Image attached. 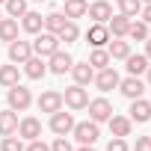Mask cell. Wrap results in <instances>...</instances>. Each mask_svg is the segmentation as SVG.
<instances>
[{
  "mask_svg": "<svg viewBox=\"0 0 151 151\" xmlns=\"http://www.w3.org/2000/svg\"><path fill=\"white\" fill-rule=\"evenodd\" d=\"M6 101H9V110L24 113V110H30V107H33V92H30L27 86L15 83V86H9V89H6Z\"/></svg>",
  "mask_w": 151,
  "mask_h": 151,
  "instance_id": "6da1fadb",
  "label": "cell"
},
{
  "mask_svg": "<svg viewBox=\"0 0 151 151\" xmlns=\"http://www.w3.org/2000/svg\"><path fill=\"white\" fill-rule=\"evenodd\" d=\"M71 136L77 139L80 145H95L98 142V136H101V127H98V122H74V127H71Z\"/></svg>",
  "mask_w": 151,
  "mask_h": 151,
  "instance_id": "7a4b0ae2",
  "label": "cell"
},
{
  "mask_svg": "<svg viewBox=\"0 0 151 151\" xmlns=\"http://www.w3.org/2000/svg\"><path fill=\"white\" fill-rule=\"evenodd\" d=\"M56 50H59V36H56V33H47V30L36 33V42H33V53H36V56L47 59V56L56 53Z\"/></svg>",
  "mask_w": 151,
  "mask_h": 151,
  "instance_id": "3957f363",
  "label": "cell"
},
{
  "mask_svg": "<svg viewBox=\"0 0 151 151\" xmlns=\"http://www.w3.org/2000/svg\"><path fill=\"white\" fill-rule=\"evenodd\" d=\"M62 104L68 107V110H86V104H89V92H86V86H68L65 92H62Z\"/></svg>",
  "mask_w": 151,
  "mask_h": 151,
  "instance_id": "277c9868",
  "label": "cell"
},
{
  "mask_svg": "<svg viewBox=\"0 0 151 151\" xmlns=\"http://www.w3.org/2000/svg\"><path fill=\"white\" fill-rule=\"evenodd\" d=\"M71 65H74V56L68 50H56V53L47 56V71L50 74H59V77H62L65 71H71Z\"/></svg>",
  "mask_w": 151,
  "mask_h": 151,
  "instance_id": "5b68a950",
  "label": "cell"
},
{
  "mask_svg": "<svg viewBox=\"0 0 151 151\" xmlns=\"http://www.w3.org/2000/svg\"><path fill=\"white\" fill-rule=\"evenodd\" d=\"M86 110H89V119H92V122H98V124H101V122H107V119L116 113V110H113V104H110L107 98H92V101L86 104Z\"/></svg>",
  "mask_w": 151,
  "mask_h": 151,
  "instance_id": "8992f818",
  "label": "cell"
},
{
  "mask_svg": "<svg viewBox=\"0 0 151 151\" xmlns=\"http://www.w3.org/2000/svg\"><path fill=\"white\" fill-rule=\"evenodd\" d=\"M24 142H30V139H39L42 136V122L36 119V116H24V119H18V130H15Z\"/></svg>",
  "mask_w": 151,
  "mask_h": 151,
  "instance_id": "52a82bcc",
  "label": "cell"
},
{
  "mask_svg": "<svg viewBox=\"0 0 151 151\" xmlns=\"http://www.w3.org/2000/svg\"><path fill=\"white\" fill-rule=\"evenodd\" d=\"M119 71L113 68V65H107V68H101V71H95V86L101 89V92H110V89H119Z\"/></svg>",
  "mask_w": 151,
  "mask_h": 151,
  "instance_id": "ba28073f",
  "label": "cell"
},
{
  "mask_svg": "<svg viewBox=\"0 0 151 151\" xmlns=\"http://www.w3.org/2000/svg\"><path fill=\"white\" fill-rule=\"evenodd\" d=\"M30 56H33V42H24V39H15V42H9V62H15V65H24Z\"/></svg>",
  "mask_w": 151,
  "mask_h": 151,
  "instance_id": "9c48e42d",
  "label": "cell"
},
{
  "mask_svg": "<svg viewBox=\"0 0 151 151\" xmlns=\"http://www.w3.org/2000/svg\"><path fill=\"white\" fill-rule=\"evenodd\" d=\"M71 127H74V116H71V113H65V110L50 113V130H53L56 136H68Z\"/></svg>",
  "mask_w": 151,
  "mask_h": 151,
  "instance_id": "30bf717a",
  "label": "cell"
},
{
  "mask_svg": "<svg viewBox=\"0 0 151 151\" xmlns=\"http://www.w3.org/2000/svg\"><path fill=\"white\" fill-rule=\"evenodd\" d=\"M36 107H39L42 113H56V110H62V107H65V104H62V92H56V89L42 92L39 101H36Z\"/></svg>",
  "mask_w": 151,
  "mask_h": 151,
  "instance_id": "8fae6325",
  "label": "cell"
},
{
  "mask_svg": "<svg viewBox=\"0 0 151 151\" xmlns=\"http://www.w3.org/2000/svg\"><path fill=\"white\" fill-rule=\"evenodd\" d=\"M86 15L92 18V24H107L113 18V6L107 3V0H92L89 9H86Z\"/></svg>",
  "mask_w": 151,
  "mask_h": 151,
  "instance_id": "7c38bea8",
  "label": "cell"
},
{
  "mask_svg": "<svg viewBox=\"0 0 151 151\" xmlns=\"http://www.w3.org/2000/svg\"><path fill=\"white\" fill-rule=\"evenodd\" d=\"M119 89H122V95H124L127 101H133V98H142V95H145V83H142L139 77H133V74H127L124 80H119Z\"/></svg>",
  "mask_w": 151,
  "mask_h": 151,
  "instance_id": "4fadbf2b",
  "label": "cell"
},
{
  "mask_svg": "<svg viewBox=\"0 0 151 151\" xmlns=\"http://www.w3.org/2000/svg\"><path fill=\"white\" fill-rule=\"evenodd\" d=\"M130 122H136V124H145L148 119H151V101H145V98H133L130 101V116H127Z\"/></svg>",
  "mask_w": 151,
  "mask_h": 151,
  "instance_id": "5bb4252c",
  "label": "cell"
},
{
  "mask_svg": "<svg viewBox=\"0 0 151 151\" xmlns=\"http://www.w3.org/2000/svg\"><path fill=\"white\" fill-rule=\"evenodd\" d=\"M127 27H130V18L127 15H113L110 21H107V33H110V39H127Z\"/></svg>",
  "mask_w": 151,
  "mask_h": 151,
  "instance_id": "9a60e30c",
  "label": "cell"
},
{
  "mask_svg": "<svg viewBox=\"0 0 151 151\" xmlns=\"http://www.w3.org/2000/svg\"><path fill=\"white\" fill-rule=\"evenodd\" d=\"M71 77H74L77 86H89V83L95 80V68H92L89 62H74V65H71Z\"/></svg>",
  "mask_w": 151,
  "mask_h": 151,
  "instance_id": "2e32d148",
  "label": "cell"
},
{
  "mask_svg": "<svg viewBox=\"0 0 151 151\" xmlns=\"http://www.w3.org/2000/svg\"><path fill=\"white\" fill-rule=\"evenodd\" d=\"M24 74H27L30 80H42L45 74H47V62H45L42 56H36V53H33V56L24 62Z\"/></svg>",
  "mask_w": 151,
  "mask_h": 151,
  "instance_id": "e0dca14e",
  "label": "cell"
},
{
  "mask_svg": "<svg viewBox=\"0 0 151 151\" xmlns=\"http://www.w3.org/2000/svg\"><path fill=\"white\" fill-rule=\"evenodd\" d=\"M21 30L30 33V36L42 33V30H45V18H42V12H27V15H21Z\"/></svg>",
  "mask_w": 151,
  "mask_h": 151,
  "instance_id": "ac0fdd59",
  "label": "cell"
},
{
  "mask_svg": "<svg viewBox=\"0 0 151 151\" xmlns=\"http://www.w3.org/2000/svg\"><path fill=\"white\" fill-rule=\"evenodd\" d=\"M86 42H89L92 47H104V45L110 42V33H107V24H92V27L86 30Z\"/></svg>",
  "mask_w": 151,
  "mask_h": 151,
  "instance_id": "d6986e66",
  "label": "cell"
},
{
  "mask_svg": "<svg viewBox=\"0 0 151 151\" xmlns=\"http://www.w3.org/2000/svg\"><path fill=\"white\" fill-rule=\"evenodd\" d=\"M107 124H110V133L113 136H130V127H133V122L127 116H116V113L107 119Z\"/></svg>",
  "mask_w": 151,
  "mask_h": 151,
  "instance_id": "ffe728a7",
  "label": "cell"
},
{
  "mask_svg": "<svg viewBox=\"0 0 151 151\" xmlns=\"http://www.w3.org/2000/svg\"><path fill=\"white\" fill-rule=\"evenodd\" d=\"M107 45H110V47H107L110 59H127V56H130V42H127V39H110Z\"/></svg>",
  "mask_w": 151,
  "mask_h": 151,
  "instance_id": "44dd1931",
  "label": "cell"
},
{
  "mask_svg": "<svg viewBox=\"0 0 151 151\" xmlns=\"http://www.w3.org/2000/svg\"><path fill=\"white\" fill-rule=\"evenodd\" d=\"M18 130V113L15 110H0V136H9Z\"/></svg>",
  "mask_w": 151,
  "mask_h": 151,
  "instance_id": "7402d4cb",
  "label": "cell"
},
{
  "mask_svg": "<svg viewBox=\"0 0 151 151\" xmlns=\"http://www.w3.org/2000/svg\"><path fill=\"white\" fill-rule=\"evenodd\" d=\"M18 39V18H0V42H15Z\"/></svg>",
  "mask_w": 151,
  "mask_h": 151,
  "instance_id": "603a6c76",
  "label": "cell"
},
{
  "mask_svg": "<svg viewBox=\"0 0 151 151\" xmlns=\"http://www.w3.org/2000/svg\"><path fill=\"white\" fill-rule=\"evenodd\" d=\"M124 62H127V74L139 77V74H145V68H148V62H151V59H148L145 53H130Z\"/></svg>",
  "mask_w": 151,
  "mask_h": 151,
  "instance_id": "cb8c5ba5",
  "label": "cell"
},
{
  "mask_svg": "<svg viewBox=\"0 0 151 151\" xmlns=\"http://www.w3.org/2000/svg\"><path fill=\"white\" fill-rule=\"evenodd\" d=\"M62 3H65V12H62V15L71 18V21H74V18H83L86 9H89V0H62Z\"/></svg>",
  "mask_w": 151,
  "mask_h": 151,
  "instance_id": "d4e9b609",
  "label": "cell"
},
{
  "mask_svg": "<svg viewBox=\"0 0 151 151\" xmlns=\"http://www.w3.org/2000/svg\"><path fill=\"white\" fill-rule=\"evenodd\" d=\"M18 77H21V71H18V65H15V62H12V65H0V86H3V89L15 86V83H18Z\"/></svg>",
  "mask_w": 151,
  "mask_h": 151,
  "instance_id": "484cf974",
  "label": "cell"
},
{
  "mask_svg": "<svg viewBox=\"0 0 151 151\" xmlns=\"http://www.w3.org/2000/svg\"><path fill=\"white\" fill-rule=\"evenodd\" d=\"M56 36H59V42H65V45L77 42V39H80V27H77V21H71V18H68V21L62 24V30H59Z\"/></svg>",
  "mask_w": 151,
  "mask_h": 151,
  "instance_id": "4316f807",
  "label": "cell"
},
{
  "mask_svg": "<svg viewBox=\"0 0 151 151\" xmlns=\"http://www.w3.org/2000/svg\"><path fill=\"white\" fill-rule=\"evenodd\" d=\"M86 62H89V65H92L95 71H101V68H107V65H110L113 59H110V53H107L104 47H95V50H92V56H89Z\"/></svg>",
  "mask_w": 151,
  "mask_h": 151,
  "instance_id": "83f0119b",
  "label": "cell"
},
{
  "mask_svg": "<svg viewBox=\"0 0 151 151\" xmlns=\"http://www.w3.org/2000/svg\"><path fill=\"white\" fill-rule=\"evenodd\" d=\"M127 39H133V42H145V39H148V24H145V21H130V27H127Z\"/></svg>",
  "mask_w": 151,
  "mask_h": 151,
  "instance_id": "f1b7e54d",
  "label": "cell"
},
{
  "mask_svg": "<svg viewBox=\"0 0 151 151\" xmlns=\"http://www.w3.org/2000/svg\"><path fill=\"white\" fill-rule=\"evenodd\" d=\"M119 12L127 18H139L142 12V0H119Z\"/></svg>",
  "mask_w": 151,
  "mask_h": 151,
  "instance_id": "f546056e",
  "label": "cell"
},
{
  "mask_svg": "<svg viewBox=\"0 0 151 151\" xmlns=\"http://www.w3.org/2000/svg\"><path fill=\"white\" fill-rule=\"evenodd\" d=\"M6 15L9 18H21V15H27L30 12V6H27V0H6Z\"/></svg>",
  "mask_w": 151,
  "mask_h": 151,
  "instance_id": "4dcf8cb0",
  "label": "cell"
},
{
  "mask_svg": "<svg viewBox=\"0 0 151 151\" xmlns=\"http://www.w3.org/2000/svg\"><path fill=\"white\" fill-rule=\"evenodd\" d=\"M65 21H68V18H65L62 12H50V15H45V30H47V33H59Z\"/></svg>",
  "mask_w": 151,
  "mask_h": 151,
  "instance_id": "1f68e13d",
  "label": "cell"
},
{
  "mask_svg": "<svg viewBox=\"0 0 151 151\" xmlns=\"http://www.w3.org/2000/svg\"><path fill=\"white\" fill-rule=\"evenodd\" d=\"M0 151H24V139L18 133H9V136H3V142H0Z\"/></svg>",
  "mask_w": 151,
  "mask_h": 151,
  "instance_id": "d6a6232c",
  "label": "cell"
},
{
  "mask_svg": "<svg viewBox=\"0 0 151 151\" xmlns=\"http://www.w3.org/2000/svg\"><path fill=\"white\" fill-rule=\"evenodd\" d=\"M107 151H130V148H127V139L124 136H113L110 145H107Z\"/></svg>",
  "mask_w": 151,
  "mask_h": 151,
  "instance_id": "836d02e7",
  "label": "cell"
},
{
  "mask_svg": "<svg viewBox=\"0 0 151 151\" xmlns=\"http://www.w3.org/2000/svg\"><path fill=\"white\" fill-rule=\"evenodd\" d=\"M50 151H74V145L68 142V136H56L53 145H50Z\"/></svg>",
  "mask_w": 151,
  "mask_h": 151,
  "instance_id": "e575fe53",
  "label": "cell"
},
{
  "mask_svg": "<svg viewBox=\"0 0 151 151\" xmlns=\"http://www.w3.org/2000/svg\"><path fill=\"white\" fill-rule=\"evenodd\" d=\"M24 151H50V145L42 142V136H39V139H30V142L24 145Z\"/></svg>",
  "mask_w": 151,
  "mask_h": 151,
  "instance_id": "d590c367",
  "label": "cell"
},
{
  "mask_svg": "<svg viewBox=\"0 0 151 151\" xmlns=\"http://www.w3.org/2000/svg\"><path fill=\"white\" fill-rule=\"evenodd\" d=\"M133 151H151V136H136Z\"/></svg>",
  "mask_w": 151,
  "mask_h": 151,
  "instance_id": "8d00e7d4",
  "label": "cell"
},
{
  "mask_svg": "<svg viewBox=\"0 0 151 151\" xmlns=\"http://www.w3.org/2000/svg\"><path fill=\"white\" fill-rule=\"evenodd\" d=\"M139 18H142L145 24H151V3H142V12H139Z\"/></svg>",
  "mask_w": 151,
  "mask_h": 151,
  "instance_id": "74e56055",
  "label": "cell"
},
{
  "mask_svg": "<svg viewBox=\"0 0 151 151\" xmlns=\"http://www.w3.org/2000/svg\"><path fill=\"white\" fill-rule=\"evenodd\" d=\"M145 56H148V59H151V36H148V39H145Z\"/></svg>",
  "mask_w": 151,
  "mask_h": 151,
  "instance_id": "f35d334b",
  "label": "cell"
},
{
  "mask_svg": "<svg viewBox=\"0 0 151 151\" xmlns=\"http://www.w3.org/2000/svg\"><path fill=\"white\" fill-rule=\"evenodd\" d=\"M74 151H95V145H80V148H74Z\"/></svg>",
  "mask_w": 151,
  "mask_h": 151,
  "instance_id": "ab89813d",
  "label": "cell"
},
{
  "mask_svg": "<svg viewBox=\"0 0 151 151\" xmlns=\"http://www.w3.org/2000/svg\"><path fill=\"white\" fill-rule=\"evenodd\" d=\"M145 77H148V83H151V65H148V68H145Z\"/></svg>",
  "mask_w": 151,
  "mask_h": 151,
  "instance_id": "60d3db41",
  "label": "cell"
},
{
  "mask_svg": "<svg viewBox=\"0 0 151 151\" xmlns=\"http://www.w3.org/2000/svg\"><path fill=\"white\" fill-rule=\"evenodd\" d=\"M33 3H45V0H33Z\"/></svg>",
  "mask_w": 151,
  "mask_h": 151,
  "instance_id": "b9f144b4",
  "label": "cell"
},
{
  "mask_svg": "<svg viewBox=\"0 0 151 151\" xmlns=\"http://www.w3.org/2000/svg\"><path fill=\"white\" fill-rule=\"evenodd\" d=\"M3 3H6V0H0V6H3Z\"/></svg>",
  "mask_w": 151,
  "mask_h": 151,
  "instance_id": "7bdbcfd3",
  "label": "cell"
},
{
  "mask_svg": "<svg viewBox=\"0 0 151 151\" xmlns=\"http://www.w3.org/2000/svg\"><path fill=\"white\" fill-rule=\"evenodd\" d=\"M142 3H151V0H142Z\"/></svg>",
  "mask_w": 151,
  "mask_h": 151,
  "instance_id": "ee69618b",
  "label": "cell"
},
{
  "mask_svg": "<svg viewBox=\"0 0 151 151\" xmlns=\"http://www.w3.org/2000/svg\"><path fill=\"white\" fill-rule=\"evenodd\" d=\"M0 18H3V12H0Z\"/></svg>",
  "mask_w": 151,
  "mask_h": 151,
  "instance_id": "f6af8a7d",
  "label": "cell"
},
{
  "mask_svg": "<svg viewBox=\"0 0 151 151\" xmlns=\"http://www.w3.org/2000/svg\"><path fill=\"white\" fill-rule=\"evenodd\" d=\"M148 101H151V98H148Z\"/></svg>",
  "mask_w": 151,
  "mask_h": 151,
  "instance_id": "bcb514c9",
  "label": "cell"
}]
</instances>
